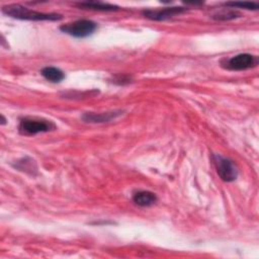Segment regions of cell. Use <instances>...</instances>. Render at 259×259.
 I'll return each instance as SVG.
<instances>
[{
  "label": "cell",
  "mask_w": 259,
  "mask_h": 259,
  "mask_svg": "<svg viewBox=\"0 0 259 259\" xmlns=\"http://www.w3.org/2000/svg\"><path fill=\"white\" fill-rule=\"evenodd\" d=\"M54 130H56V124L52 120L31 116L21 118L18 125L19 133L25 136H33L38 133H47Z\"/></svg>",
  "instance_id": "2"
},
{
  "label": "cell",
  "mask_w": 259,
  "mask_h": 259,
  "mask_svg": "<svg viewBox=\"0 0 259 259\" xmlns=\"http://www.w3.org/2000/svg\"><path fill=\"white\" fill-rule=\"evenodd\" d=\"M97 28V24L89 19H79L60 26V30L71 36L83 38L91 35Z\"/></svg>",
  "instance_id": "3"
},
{
  "label": "cell",
  "mask_w": 259,
  "mask_h": 259,
  "mask_svg": "<svg viewBox=\"0 0 259 259\" xmlns=\"http://www.w3.org/2000/svg\"><path fill=\"white\" fill-rule=\"evenodd\" d=\"M6 121H7L6 118H5L4 115L2 114V115H1V124H2V125H3V124H6Z\"/></svg>",
  "instance_id": "15"
},
{
  "label": "cell",
  "mask_w": 259,
  "mask_h": 259,
  "mask_svg": "<svg viewBox=\"0 0 259 259\" xmlns=\"http://www.w3.org/2000/svg\"><path fill=\"white\" fill-rule=\"evenodd\" d=\"M77 6L83 9H93L100 11H115L118 10V7L115 5L102 3V2H80L77 3Z\"/></svg>",
  "instance_id": "10"
},
{
  "label": "cell",
  "mask_w": 259,
  "mask_h": 259,
  "mask_svg": "<svg viewBox=\"0 0 259 259\" xmlns=\"http://www.w3.org/2000/svg\"><path fill=\"white\" fill-rule=\"evenodd\" d=\"M258 65L257 56L251 54H239L222 62V66L232 71H244Z\"/></svg>",
  "instance_id": "4"
},
{
  "label": "cell",
  "mask_w": 259,
  "mask_h": 259,
  "mask_svg": "<svg viewBox=\"0 0 259 259\" xmlns=\"http://www.w3.org/2000/svg\"><path fill=\"white\" fill-rule=\"evenodd\" d=\"M117 77L118 78L114 80V83H117V81H119L118 84H124V83H130L131 82V77H128V76H120L119 75Z\"/></svg>",
  "instance_id": "14"
},
{
  "label": "cell",
  "mask_w": 259,
  "mask_h": 259,
  "mask_svg": "<svg viewBox=\"0 0 259 259\" xmlns=\"http://www.w3.org/2000/svg\"><path fill=\"white\" fill-rule=\"evenodd\" d=\"M40 74L45 79L53 83H59L65 78L64 72L56 67H45L41 69Z\"/></svg>",
  "instance_id": "9"
},
{
  "label": "cell",
  "mask_w": 259,
  "mask_h": 259,
  "mask_svg": "<svg viewBox=\"0 0 259 259\" xmlns=\"http://www.w3.org/2000/svg\"><path fill=\"white\" fill-rule=\"evenodd\" d=\"M187 9L184 7H167L162 9H148L143 11V15L152 20H165L175 15L182 14Z\"/></svg>",
  "instance_id": "6"
},
{
  "label": "cell",
  "mask_w": 259,
  "mask_h": 259,
  "mask_svg": "<svg viewBox=\"0 0 259 259\" xmlns=\"http://www.w3.org/2000/svg\"><path fill=\"white\" fill-rule=\"evenodd\" d=\"M2 12L10 16L12 18L16 19H22V20H35V21H42V20H60L62 19V15L59 13H45V12H38L34 11L32 9L26 8L20 4H10L3 6Z\"/></svg>",
  "instance_id": "1"
},
{
  "label": "cell",
  "mask_w": 259,
  "mask_h": 259,
  "mask_svg": "<svg viewBox=\"0 0 259 259\" xmlns=\"http://www.w3.org/2000/svg\"><path fill=\"white\" fill-rule=\"evenodd\" d=\"M122 110H111V111H106V112H85L82 115V120L85 122H93V123H100V122H107L110 121L117 116L122 114Z\"/></svg>",
  "instance_id": "7"
},
{
  "label": "cell",
  "mask_w": 259,
  "mask_h": 259,
  "mask_svg": "<svg viewBox=\"0 0 259 259\" xmlns=\"http://www.w3.org/2000/svg\"><path fill=\"white\" fill-rule=\"evenodd\" d=\"M27 160H28V158H24V159L18 161L17 165H15V167L21 171H25V172L30 171L32 174V171L36 170L35 163H34V161H32L30 159H29V161H27Z\"/></svg>",
  "instance_id": "13"
},
{
  "label": "cell",
  "mask_w": 259,
  "mask_h": 259,
  "mask_svg": "<svg viewBox=\"0 0 259 259\" xmlns=\"http://www.w3.org/2000/svg\"><path fill=\"white\" fill-rule=\"evenodd\" d=\"M212 162L215 166L218 175L223 181L232 182L236 180L238 176V170L232 160L220 155H213Z\"/></svg>",
  "instance_id": "5"
},
{
  "label": "cell",
  "mask_w": 259,
  "mask_h": 259,
  "mask_svg": "<svg viewBox=\"0 0 259 259\" xmlns=\"http://www.w3.org/2000/svg\"><path fill=\"white\" fill-rule=\"evenodd\" d=\"M241 14L237 11L232 10L231 8H223L222 10L215 12L211 17L218 20H229L234 19L236 17H239Z\"/></svg>",
  "instance_id": "11"
},
{
  "label": "cell",
  "mask_w": 259,
  "mask_h": 259,
  "mask_svg": "<svg viewBox=\"0 0 259 259\" xmlns=\"http://www.w3.org/2000/svg\"><path fill=\"white\" fill-rule=\"evenodd\" d=\"M225 6L231 7V8H245V9H252L256 10L259 8V4L257 2H227L225 3Z\"/></svg>",
  "instance_id": "12"
},
{
  "label": "cell",
  "mask_w": 259,
  "mask_h": 259,
  "mask_svg": "<svg viewBox=\"0 0 259 259\" xmlns=\"http://www.w3.org/2000/svg\"><path fill=\"white\" fill-rule=\"evenodd\" d=\"M133 201L139 206H151L157 201V196L154 192L148 190H140L134 193Z\"/></svg>",
  "instance_id": "8"
}]
</instances>
